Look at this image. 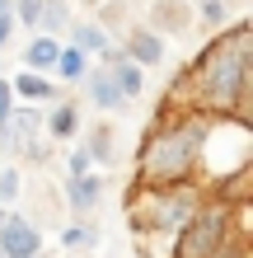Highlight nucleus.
Masks as SVG:
<instances>
[{
    "instance_id": "4be33fe9",
    "label": "nucleus",
    "mask_w": 253,
    "mask_h": 258,
    "mask_svg": "<svg viewBox=\"0 0 253 258\" xmlns=\"http://www.w3.org/2000/svg\"><path fill=\"white\" fill-rule=\"evenodd\" d=\"M24 197V169L19 164H5L0 169V207H14Z\"/></svg>"
},
{
    "instance_id": "b1692460",
    "label": "nucleus",
    "mask_w": 253,
    "mask_h": 258,
    "mask_svg": "<svg viewBox=\"0 0 253 258\" xmlns=\"http://www.w3.org/2000/svg\"><path fill=\"white\" fill-rule=\"evenodd\" d=\"M19 160H28V164H47V160H52L47 136H28V141H19Z\"/></svg>"
},
{
    "instance_id": "20e7f679",
    "label": "nucleus",
    "mask_w": 253,
    "mask_h": 258,
    "mask_svg": "<svg viewBox=\"0 0 253 258\" xmlns=\"http://www.w3.org/2000/svg\"><path fill=\"white\" fill-rule=\"evenodd\" d=\"M206 202V188L197 183H159V188H136L131 183L127 197V225L136 239H169L197 216V207Z\"/></svg>"
},
{
    "instance_id": "f3484780",
    "label": "nucleus",
    "mask_w": 253,
    "mask_h": 258,
    "mask_svg": "<svg viewBox=\"0 0 253 258\" xmlns=\"http://www.w3.org/2000/svg\"><path fill=\"white\" fill-rule=\"evenodd\" d=\"M56 244H61V249H99L103 244V225L94 216H75L70 225H61Z\"/></svg>"
},
{
    "instance_id": "c85d7f7f",
    "label": "nucleus",
    "mask_w": 253,
    "mask_h": 258,
    "mask_svg": "<svg viewBox=\"0 0 253 258\" xmlns=\"http://www.w3.org/2000/svg\"><path fill=\"white\" fill-rule=\"evenodd\" d=\"M5 216H10V207H0V225H5Z\"/></svg>"
},
{
    "instance_id": "5701e85b",
    "label": "nucleus",
    "mask_w": 253,
    "mask_h": 258,
    "mask_svg": "<svg viewBox=\"0 0 253 258\" xmlns=\"http://www.w3.org/2000/svg\"><path fill=\"white\" fill-rule=\"evenodd\" d=\"M10 14H14V24H19V28L38 33V14H42V0H10Z\"/></svg>"
},
{
    "instance_id": "a211bd4d",
    "label": "nucleus",
    "mask_w": 253,
    "mask_h": 258,
    "mask_svg": "<svg viewBox=\"0 0 253 258\" xmlns=\"http://www.w3.org/2000/svg\"><path fill=\"white\" fill-rule=\"evenodd\" d=\"M10 132H14V141H28V136H42V103H19L14 99V108H10ZM19 155V150H14Z\"/></svg>"
},
{
    "instance_id": "1a4fd4ad",
    "label": "nucleus",
    "mask_w": 253,
    "mask_h": 258,
    "mask_svg": "<svg viewBox=\"0 0 253 258\" xmlns=\"http://www.w3.org/2000/svg\"><path fill=\"white\" fill-rule=\"evenodd\" d=\"M103 188H108L103 169H89L80 178H66V211H70V216H94V211L103 207Z\"/></svg>"
},
{
    "instance_id": "f8f14e48",
    "label": "nucleus",
    "mask_w": 253,
    "mask_h": 258,
    "mask_svg": "<svg viewBox=\"0 0 253 258\" xmlns=\"http://www.w3.org/2000/svg\"><path fill=\"white\" fill-rule=\"evenodd\" d=\"M150 28L159 38L188 33V28H192V5H188V0H150Z\"/></svg>"
},
{
    "instance_id": "0eeeda50",
    "label": "nucleus",
    "mask_w": 253,
    "mask_h": 258,
    "mask_svg": "<svg viewBox=\"0 0 253 258\" xmlns=\"http://www.w3.org/2000/svg\"><path fill=\"white\" fill-rule=\"evenodd\" d=\"M85 132V108H80V99H56V103H47L42 108V136L47 141H75V136Z\"/></svg>"
},
{
    "instance_id": "cd10ccee",
    "label": "nucleus",
    "mask_w": 253,
    "mask_h": 258,
    "mask_svg": "<svg viewBox=\"0 0 253 258\" xmlns=\"http://www.w3.org/2000/svg\"><path fill=\"white\" fill-rule=\"evenodd\" d=\"M28 258H52V253H47V249H38V253H28Z\"/></svg>"
},
{
    "instance_id": "f257e3e1",
    "label": "nucleus",
    "mask_w": 253,
    "mask_h": 258,
    "mask_svg": "<svg viewBox=\"0 0 253 258\" xmlns=\"http://www.w3.org/2000/svg\"><path fill=\"white\" fill-rule=\"evenodd\" d=\"M248 94H253V24L234 19L202 52L183 66V75L169 85V99L192 113H239L248 117Z\"/></svg>"
},
{
    "instance_id": "39448f33",
    "label": "nucleus",
    "mask_w": 253,
    "mask_h": 258,
    "mask_svg": "<svg viewBox=\"0 0 253 258\" xmlns=\"http://www.w3.org/2000/svg\"><path fill=\"white\" fill-rule=\"evenodd\" d=\"M230 235H248L244 197H206L183 230L169 239V258H211Z\"/></svg>"
},
{
    "instance_id": "bb28decb",
    "label": "nucleus",
    "mask_w": 253,
    "mask_h": 258,
    "mask_svg": "<svg viewBox=\"0 0 253 258\" xmlns=\"http://www.w3.org/2000/svg\"><path fill=\"white\" fill-rule=\"evenodd\" d=\"M10 108H14V94H10V80L0 75V122L10 117Z\"/></svg>"
},
{
    "instance_id": "dca6fc26",
    "label": "nucleus",
    "mask_w": 253,
    "mask_h": 258,
    "mask_svg": "<svg viewBox=\"0 0 253 258\" xmlns=\"http://www.w3.org/2000/svg\"><path fill=\"white\" fill-rule=\"evenodd\" d=\"M89 66H94V61H89L80 47L61 42V52H56V61H52V80L61 85V89H66V85H80L85 75H89Z\"/></svg>"
},
{
    "instance_id": "9d476101",
    "label": "nucleus",
    "mask_w": 253,
    "mask_h": 258,
    "mask_svg": "<svg viewBox=\"0 0 253 258\" xmlns=\"http://www.w3.org/2000/svg\"><path fill=\"white\" fill-rule=\"evenodd\" d=\"M10 94L19 103H42V108H47V103H56L66 89L56 85L52 75H42V71H19V75H10Z\"/></svg>"
},
{
    "instance_id": "412c9836",
    "label": "nucleus",
    "mask_w": 253,
    "mask_h": 258,
    "mask_svg": "<svg viewBox=\"0 0 253 258\" xmlns=\"http://www.w3.org/2000/svg\"><path fill=\"white\" fill-rule=\"evenodd\" d=\"M192 24L206 28V33H220V28L230 24V0H197V10H192Z\"/></svg>"
},
{
    "instance_id": "2eb2a0df",
    "label": "nucleus",
    "mask_w": 253,
    "mask_h": 258,
    "mask_svg": "<svg viewBox=\"0 0 253 258\" xmlns=\"http://www.w3.org/2000/svg\"><path fill=\"white\" fill-rule=\"evenodd\" d=\"M56 52H61V38H52V33H33V38L24 42L19 61H24V71H42V75H52Z\"/></svg>"
},
{
    "instance_id": "393cba45",
    "label": "nucleus",
    "mask_w": 253,
    "mask_h": 258,
    "mask_svg": "<svg viewBox=\"0 0 253 258\" xmlns=\"http://www.w3.org/2000/svg\"><path fill=\"white\" fill-rule=\"evenodd\" d=\"M94 169V160H89V150L85 146H70V155H66V178H80Z\"/></svg>"
},
{
    "instance_id": "f03ea898",
    "label": "nucleus",
    "mask_w": 253,
    "mask_h": 258,
    "mask_svg": "<svg viewBox=\"0 0 253 258\" xmlns=\"http://www.w3.org/2000/svg\"><path fill=\"white\" fill-rule=\"evenodd\" d=\"M206 113L192 108H164L141 136L136 150V188H159V183H197V141H202Z\"/></svg>"
},
{
    "instance_id": "7ed1b4c3",
    "label": "nucleus",
    "mask_w": 253,
    "mask_h": 258,
    "mask_svg": "<svg viewBox=\"0 0 253 258\" xmlns=\"http://www.w3.org/2000/svg\"><path fill=\"white\" fill-rule=\"evenodd\" d=\"M248 164H253V132L248 117L239 113H206L202 141H197V188L216 197H244L239 188L248 183Z\"/></svg>"
},
{
    "instance_id": "9b49d317",
    "label": "nucleus",
    "mask_w": 253,
    "mask_h": 258,
    "mask_svg": "<svg viewBox=\"0 0 253 258\" xmlns=\"http://www.w3.org/2000/svg\"><path fill=\"white\" fill-rule=\"evenodd\" d=\"M80 89H85V99L94 103L99 113H122V108H131V103L117 94V85H113V75L103 71V66H89V75L80 80Z\"/></svg>"
},
{
    "instance_id": "4468645a",
    "label": "nucleus",
    "mask_w": 253,
    "mask_h": 258,
    "mask_svg": "<svg viewBox=\"0 0 253 258\" xmlns=\"http://www.w3.org/2000/svg\"><path fill=\"white\" fill-rule=\"evenodd\" d=\"M85 150H89V160H94V169L103 164V169H108V164H117V132H113V122H99L85 132V141H80Z\"/></svg>"
},
{
    "instance_id": "a878e982",
    "label": "nucleus",
    "mask_w": 253,
    "mask_h": 258,
    "mask_svg": "<svg viewBox=\"0 0 253 258\" xmlns=\"http://www.w3.org/2000/svg\"><path fill=\"white\" fill-rule=\"evenodd\" d=\"M14 14H0V52H10V42H14Z\"/></svg>"
},
{
    "instance_id": "ddd939ff",
    "label": "nucleus",
    "mask_w": 253,
    "mask_h": 258,
    "mask_svg": "<svg viewBox=\"0 0 253 258\" xmlns=\"http://www.w3.org/2000/svg\"><path fill=\"white\" fill-rule=\"evenodd\" d=\"M66 42H70V47H80V52L89 56V61H94V56H99V52L113 42V33H108V28H103L99 19H70V28H66Z\"/></svg>"
},
{
    "instance_id": "6ab92c4d",
    "label": "nucleus",
    "mask_w": 253,
    "mask_h": 258,
    "mask_svg": "<svg viewBox=\"0 0 253 258\" xmlns=\"http://www.w3.org/2000/svg\"><path fill=\"white\" fill-rule=\"evenodd\" d=\"M108 75H113V85H117V94H122L127 103H136L141 94H145V71L136 66V61H117V66H108Z\"/></svg>"
},
{
    "instance_id": "c756f323",
    "label": "nucleus",
    "mask_w": 253,
    "mask_h": 258,
    "mask_svg": "<svg viewBox=\"0 0 253 258\" xmlns=\"http://www.w3.org/2000/svg\"><path fill=\"white\" fill-rule=\"evenodd\" d=\"M89 5H103V0H89Z\"/></svg>"
},
{
    "instance_id": "aec40b11",
    "label": "nucleus",
    "mask_w": 253,
    "mask_h": 258,
    "mask_svg": "<svg viewBox=\"0 0 253 258\" xmlns=\"http://www.w3.org/2000/svg\"><path fill=\"white\" fill-rule=\"evenodd\" d=\"M70 0H42V14H38V33H52V38H61L66 28H70Z\"/></svg>"
},
{
    "instance_id": "7c9ffc66",
    "label": "nucleus",
    "mask_w": 253,
    "mask_h": 258,
    "mask_svg": "<svg viewBox=\"0 0 253 258\" xmlns=\"http://www.w3.org/2000/svg\"><path fill=\"white\" fill-rule=\"evenodd\" d=\"M0 258H5V253H0Z\"/></svg>"
},
{
    "instance_id": "423d86ee",
    "label": "nucleus",
    "mask_w": 253,
    "mask_h": 258,
    "mask_svg": "<svg viewBox=\"0 0 253 258\" xmlns=\"http://www.w3.org/2000/svg\"><path fill=\"white\" fill-rule=\"evenodd\" d=\"M117 47H122V56H127V61H136L141 71H155V66H164V61H169V42L159 38L150 24H131Z\"/></svg>"
},
{
    "instance_id": "6e6552de",
    "label": "nucleus",
    "mask_w": 253,
    "mask_h": 258,
    "mask_svg": "<svg viewBox=\"0 0 253 258\" xmlns=\"http://www.w3.org/2000/svg\"><path fill=\"white\" fill-rule=\"evenodd\" d=\"M42 249V230L33 216H19V211H10L5 225H0V253L5 258H28Z\"/></svg>"
}]
</instances>
